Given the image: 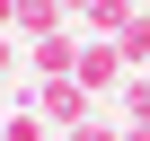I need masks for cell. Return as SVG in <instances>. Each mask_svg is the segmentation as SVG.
Returning <instances> with one entry per match:
<instances>
[{"label":"cell","mask_w":150,"mask_h":141,"mask_svg":"<svg viewBox=\"0 0 150 141\" xmlns=\"http://www.w3.org/2000/svg\"><path fill=\"white\" fill-rule=\"evenodd\" d=\"M18 106H35V115H44L53 132H71V123H88V115H97V97H88L80 80H35V88H27Z\"/></svg>","instance_id":"6da1fadb"},{"label":"cell","mask_w":150,"mask_h":141,"mask_svg":"<svg viewBox=\"0 0 150 141\" xmlns=\"http://www.w3.org/2000/svg\"><path fill=\"white\" fill-rule=\"evenodd\" d=\"M88 97H106V88H124L132 70H124V53H115V35H80V70H71Z\"/></svg>","instance_id":"7a4b0ae2"},{"label":"cell","mask_w":150,"mask_h":141,"mask_svg":"<svg viewBox=\"0 0 150 141\" xmlns=\"http://www.w3.org/2000/svg\"><path fill=\"white\" fill-rule=\"evenodd\" d=\"M27 70H35V80H71V70H80V27L35 35V44H27Z\"/></svg>","instance_id":"3957f363"},{"label":"cell","mask_w":150,"mask_h":141,"mask_svg":"<svg viewBox=\"0 0 150 141\" xmlns=\"http://www.w3.org/2000/svg\"><path fill=\"white\" fill-rule=\"evenodd\" d=\"M141 9H132V0H88V9H80V35H124Z\"/></svg>","instance_id":"277c9868"},{"label":"cell","mask_w":150,"mask_h":141,"mask_svg":"<svg viewBox=\"0 0 150 141\" xmlns=\"http://www.w3.org/2000/svg\"><path fill=\"white\" fill-rule=\"evenodd\" d=\"M71 18L53 9V0H18V44H35V35H62Z\"/></svg>","instance_id":"5b68a950"},{"label":"cell","mask_w":150,"mask_h":141,"mask_svg":"<svg viewBox=\"0 0 150 141\" xmlns=\"http://www.w3.org/2000/svg\"><path fill=\"white\" fill-rule=\"evenodd\" d=\"M115 53H124V70H150V9H141L124 35H115Z\"/></svg>","instance_id":"8992f818"},{"label":"cell","mask_w":150,"mask_h":141,"mask_svg":"<svg viewBox=\"0 0 150 141\" xmlns=\"http://www.w3.org/2000/svg\"><path fill=\"white\" fill-rule=\"evenodd\" d=\"M44 132H53V123H44L35 106H18V115H0V141H44Z\"/></svg>","instance_id":"52a82bcc"},{"label":"cell","mask_w":150,"mask_h":141,"mask_svg":"<svg viewBox=\"0 0 150 141\" xmlns=\"http://www.w3.org/2000/svg\"><path fill=\"white\" fill-rule=\"evenodd\" d=\"M124 123H150V70L124 80Z\"/></svg>","instance_id":"ba28073f"},{"label":"cell","mask_w":150,"mask_h":141,"mask_svg":"<svg viewBox=\"0 0 150 141\" xmlns=\"http://www.w3.org/2000/svg\"><path fill=\"white\" fill-rule=\"evenodd\" d=\"M62 141H124V123H115V115H88V123H71Z\"/></svg>","instance_id":"9c48e42d"},{"label":"cell","mask_w":150,"mask_h":141,"mask_svg":"<svg viewBox=\"0 0 150 141\" xmlns=\"http://www.w3.org/2000/svg\"><path fill=\"white\" fill-rule=\"evenodd\" d=\"M18 53H27V44H18L9 27H0V80H9V62H18Z\"/></svg>","instance_id":"30bf717a"},{"label":"cell","mask_w":150,"mask_h":141,"mask_svg":"<svg viewBox=\"0 0 150 141\" xmlns=\"http://www.w3.org/2000/svg\"><path fill=\"white\" fill-rule=\"evenodd\" d=\"M53 9H62V18H71V27H80V9H88V0H53Z\"/></svg>","instance_id":"8fae6325"},{"label":"cell","mask_w":150,"mask_h":141,"mask_svg":"<svg viewBox=\"0 0 150 141\" xmlns=\"http://www.w3.org/2000/svg\"><path fill=\"white\" fill-rule=\"evenodd\" d=\"M124 141H150V123H124Z\"/></svg>","instance_id":"7c38bea8"},{"label":"cell","mask_w":150,"mask_h":141,"mask_svg":"<svg viewBox=\"0 0 150 141\" xmlns=\"http://www.w3.org/2000/svg\"><path fill=\"white\" fill-rule=\"evenodd\" d=\"M0 106H9V88H0Z\"/></svg>","instance_id":"4fadbf2b"},{"label":"cell","mask_w":150,"mask_h":141,"mask_svg":"<svg viewBox=\"0 0 150 141\" xmlns=\"http://www.w3.org/2000/svg\"><path fill=\"white\" fill-rule=\"evenodd\" d=\"M132 9H150V0H132Z\"/></svg>","instance_id":"5bb4252c"}]
</instances>
